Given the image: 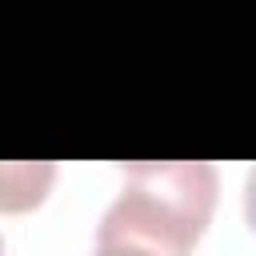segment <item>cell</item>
<instances>
[{
	"label": "cell",
	"mask_w": 256,
	"mask_h": 256,
	"mask_svg": "<svg viewBox=\"0 0 256 256\" xmlns=\"http://www.w3.org/2000/svg\"><path fill=\"white\" fill-rule=\"evenodd\" d=\"M0 256H4V240H0Z\"/></svg>",
	"instance_id": "3957f363"
},
{
	"label": "cell",
	"mask_w": 256,
	"mask_h": 256,
	"mask_svg": "<svg viewBox=\"0 0 256 256\" xmlns=\"http://www.w3.org/2000/svg\"><path fill=\"white\" fill-rule=\"evenodd\" d=\"M56 180L52 160H0V212L36 208Z\"/></svg>",
	"instance_id": "7a4b0ae2"
},
{
	"label": "cell",
	"mask_w": 256,
	"mask_h": 256,
	"mask_svg": "<svg viewBox=\"0 0 256 256\" xmlns=\"http://www.w3.org/2000/svg\"><path fill=\"white\" fill-rule=\"evenodd\" d=\"M216 208V168L204 160H140L96 228L116 256H192Z\"/></svg>",
	"instance_id": "6da1fadb"
}]
</instances>
